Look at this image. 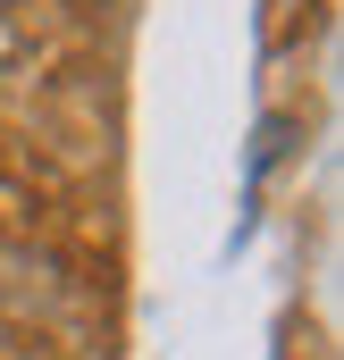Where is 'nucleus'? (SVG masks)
<instances>
[]
</instances>
